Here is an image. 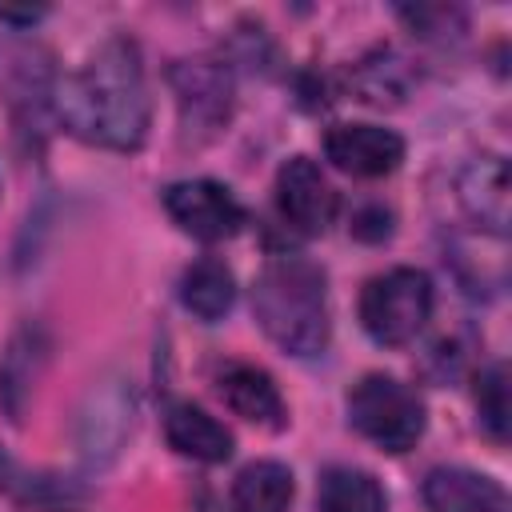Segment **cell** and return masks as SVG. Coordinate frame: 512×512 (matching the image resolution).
<instances>
[{
  "label": "cell",
  "instance_id": "d6986e66",
  "mask_svg": "<svg viewBox=\"0 0 512 512\" xmlns=\"http://www.w3.org/2000/svg\"><path fill=\"white\" fill-rule=\"evenodd\" d=\"M400 20L424 36V40H448V36H460L464 32V12L460 8H448V4H416V8H400Z\"/></svg>",
  "mask_w": 512,
  "mask_h": 512
},
{
  "label": "cell",
  "instance_id": "ffe728a7",
  "mask_svg": "<svg viewBox=\"0 0 512 512\" xmlns=\"http://www.w3.org/2000/svg\"><path fill=\"white\" fill-rule=\"evenodd\" d=\"M352 236H360V240H388L392 236V212L388 208H380V204H364L356 216H352Z\"/></svg>",
  "mask_w": 512,
  "mask_h": 512
},
{
  "label": "cell",
  "instance_id": "8fae6325",
  "mask_svg": "<svg viewBox=\"0 0 512 512\" xmlns=\"http://www.w3.org/2000/svg\"><path fill=\"white\" fill-rule=\"evenodd\" d=\"M216 384H220L224 404L236 416H244L252 424H264V428H284V416H288L284 412V396H280V388L272 384V376L264 368H256V364H228Z\"/></svg>",
  "mask_w": 512,
  "mask_h": 512
},
{
  "label": "cell",
  "instance_id": "9c48e42d",
  "mask_svg": "<svg viewBox=\"0 0 512 512\" xmlns=\"http://www.w3.org/2000/svg\"><path fill=\"white\" fill-rule=\"evenodd\" d=\"M456 196L484 232L492 236L508 232V164L500 156H480L464 164L456 180Z\"/></svg>",
  "mask_w": 512,
  "mask_h": 512
},
{
  "label": "cell",
  "instance_id": "3957f363",
  "mask_svg": "<svg viewBox=\"0 0 512 512\" xmlns=\"http://www.w3.org/2000/svg\"><path fill=\"white\" fill-rule=\"evenodd\" d=\"M352 428L384 452H408L424 436V400L396 376H364L348 392Z\"/></svg>",
  "mask_w": 512,
  "mask_h": 512
},
{
  "label": "cell",
  "instance_id": "ba28073f",
  "mask_svg": "<svg viewBox=\"0 0 512 512\" xmlns=\"http://www.w3.org/2000/svg\"><path fill=\"white\" fill-rule=\"evenodd\" d=\"M324 152L340 172L352 176H388L404 160V140L376 124H336L324 136Z\"/></svg>",
  "mask_w": 512,
  "mask_h": 512
},
{
  "label": "cell",
  "instance_id": "ac0fdd59",
  "mask_svg": "<svg viewBox=\"0 0 512 512\" xmlns=\"http://www.w3.org/2000/svg\"><path fill=\"white\" fill-rule=\"evenodd\" d=\"M476 416L480 428L504 444L508 440V420H512V404H508V368L504 364H488L476 376Z\"/></svg>",
  "mask_w": 512,
  "mask_h": 512
},
{
  "label": "cell",
  "instance_id": "e0dca14e",
  "mask_svg": "<svg viewBox=\"0 0 512 512\" xmlns=\"http://www.w3.org/2000/svg\"><path fill=\"white\" fill-rule=\"evenodd\" d=\"M408 88H412V68H408V60L396 56L392 48H380V52L364 56L360 68H356V92H360L368 104H376V108L400 104Z\"/></svg>",
  "mask_w": 512,
  "mask_h": 512
},
{
  "label": "cell",
  "instance_id": "5b68a950",
  "mask_svg": "<svg viewBox=\"0 0 512 512\" xmlns=\"http://www.w3.org/2000/svg\"><path fill=\"white\" fill-rule=\"evenodd\" d=\"M172 88L180 104V140L204 144L232 116V76L216 60H180L172 68Z\"/></svg>",
  "mask_w": 512,
  "mask_h": 512
},
{
  "label": "cell",
  "instance_id": "4fadbf2b",
  "mask_svg": "<svg viewBox=\"0 0 512 512\" xmlns=\"http://www.w3.org/2000/svg\"><path fill=\"white\" fill-rule=\"evenodd\" d=\"M180 300H184V308L192 316H200L208 324L220 320L232 308V300H236V280H232L228 264L224 260H212V256L196 260L184 272V280H180Z\"/></svg>",
  "mask_w": 512,
  "mask_h": 512
},
{
  "label": "cell",
  "instance_id": "6da1fadb",
  "mask_svg": "<svg viewBox=\"0 0 512 512\" xmlns=\"http://www.w3.org/2000/svg\"><path fill=\"white\" fill-rule=\"evenodd\" d=\"M52 104L76 140L116 152L140 148L152 120L140 48L124 36L100 44L72 76H64Z\"/></svg>",
  "mask_w": 512,
  "mask_h": 512
},
{
  "label": "cell",
  "instance_id": "8992f818",
  "mask_svg": "<svg viewBox=\"0 0 512 512\" xmlns=\"http://www.w3.org/2000/svg\"><path fill=\"white\" fill-rule=\"evenodd\" d=\"M276 208L288 228L304 236H320L336 216V188L328 184L316 160L292 156L276 172Z\"/></svg>",
  "mask_w": 512,
  "mask_h": 512
},
{
  "label": "cell",
  "instance_id": "7c38bea8",
  "mask_svg": "<svg viewBox=\"0 0 512 512\" xmlns=\"http://www.w3.org/2000/svg\"><path fill=\"white\" fill-rule=\"evenodd\" d=\"M164 436L180 456L204 464H224L232 456V432L196 404H172L164 416Z\"/></svg>",
  "mask_w": 512,
  "mask_h": 512
},
{
  "label": "cell",
  "instance_id": "5bb4252c",
  "mask_svg": "<svg viewBox=\"0 0 512 512\" xmlns=\"http://www.w3.org/2000/svg\"><path fill=\"white\" fill-rule=\"evenodd\" d=\"M292 472L276 460L248 464L232 484V512H288Z\"/></svg>",
  "mask_w": 512,
  "mask_h": 512
},
{
  "label": "cell",
  "instance_id": "7a4b0ae2",
  "mask_svg": "<svg viewBox=\"0 0 512 512\" xmlns=\"http://www.w3.org/2000/svg\"><path fill=\"white\" fill-rule=\"evenodd\" d=\"M252 312L272 344L312 356L328 344V288L308 256H272L252 288Z\"/></svg>",
  "mask_w": 512,
  "mask_h": 512
},
{
  "label": "cell",
  "instance_id": "30bf717a",
  "mask_svg": "<svg viewBox=\"0 0 512 512\" xmlns=\"http://www.w3.org/2000/svg\"><path fill=\"white\" fill-rule=\"evenodd\" d=\"M428 512H508V496L496 480L468 468H432L424 480Z\"/></svg>",
  "mask_w": 512,
  "mask_h": 512
},
{
  "label": "cell",
  "instance_id": "52a82bcc",
  "mask_svg": "<svg viewBox=\"0 0 512 512\" xmlns=\"http://www.w3.org/2000/svg\"><path fill=\"white\" fill-rule=\"evenodd\" d=\"M164 208L180 224V232H188L196 240H208V244L236 236L240 224H244V208L216 180H180V184H172L164 192Z\"/></svg>",
  "mask_w": 512,
  "mask_h": 512
},
{
  "label": "cell",
  "instance_id": "277c9868",
  "mask_svg": "<svg viewBox=\"0 0 512 512\" xmlns=\"http://www.w3.org/2000/svg\"><path fill=\"white\" fill-rule=\"evenodd\" d=\"M432 316V280L420 268H392L372 276L360 292V324L376 344L400 348L420 336Z\"/></svg>",
  "mask_w": 512,
  "mask_h": 512
},
{
  "label": "cell",
  "instance_id": "2e32d148",
  "mask_svg": "<svg viewBox=\"0 0 512 512\" xmlns=\"http://www.w3.org/2000/svg\"><path fill=\"white\" fill-rule=\"evenodd\" d=\"M384 488L372 472L360 468H328L320 476V512H384Z\"/></svg>",
  "mask_w": 512,
  "mask_h": 512
},
{
  "label": "cell",
  "instance_id": "9a60e30c",
  "mask_svg": "<svg viewBox=\"0 0 512 512\" xmlns=\"http://www.w3.org/2000/svg\"><path fill=\"white\" fill-rule=\"evenodd\" d=\"M44 360V344H40V332L36 328H24L12 336L4 360H0V404L8 408L12 420H20L24 412V396L32 392V380H36V368Z\"/></svg>",
  "mask_w": 512,
  "mask_h": 512
}]
</instances>
